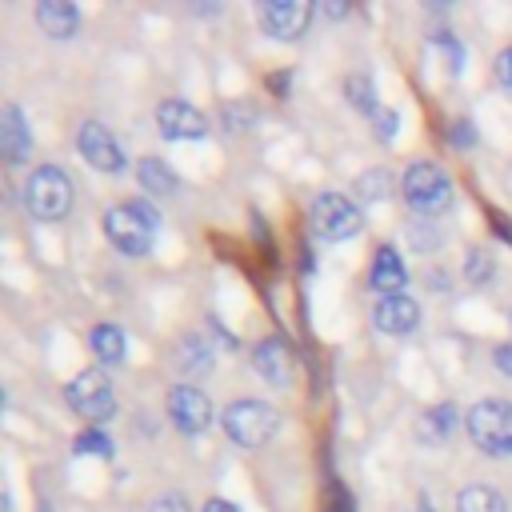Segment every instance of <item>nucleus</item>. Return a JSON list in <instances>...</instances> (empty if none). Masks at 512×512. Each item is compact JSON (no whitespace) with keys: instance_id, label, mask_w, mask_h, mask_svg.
<instances>
[{"instance_id":"1","label":"nucleus","mask_w":512,"mask_h":512,"mask_svg":"<svg viewBox=\"0 0 512 512\" xmlns=\"http://www.w3.org/2000/svg\"><path fill=\"white\" fill-rule=\"evenodd\" d=\"M160 228V212L148 200H132V204H116L104 212V236L116 252L124 256H148L152 236Z\"/></svg>"},{"instance_id":"2","label":"nucleus","mask_w":512,"mask_h":512,"mask_svg":"<svg viewBox=\"0 0 512 512\" xmlns=\"http://www.w3.org/2000/svg\"><path fill=\"white\" fill-rule=\"evenodd\" d=\"M72 200H76V184L56 164H40L24 180V208L36 220H64L72 212Z\"/></svg>"},{"instance_id":"3","label":"nucleus","mask_w":512,"mask_h":512,"mask_svg":"<svg viewBox=\"0 0 512 512\" xmlns=\"http://www.w3.org/2000/svg\"><path fill=\"white\" fill-rule=\"evenodd\" d=\"M464 428H468V440L484 456H512V404L508 400L488 396L472 404L464 416Z\"/></svg>"},{"instance_id":"4","label":"nucleus","mask_w":512,"mask_h":512,"mask_svg":"<svg viewBox=\"0 0 512 512\" xmlns=\"http://www.w3.org/2000/svg\"><path fill=\"white\" fill-rule=\"evenodd\" d=\"M400 196L408 200L412 212L436 216V212H444V208L452 204V180H448V172H444L440 164H432V160H412V164L404 168V176H400Z\"/></svg>"},{"instance_id":"5","label":"nucleus","mask_w":512,"mask_h":512,"mask_svg":"<svg viewBox=\"0 0 512 512\" xmlns=\"http://www.w3.org/2000/svg\"><path fill=\"white\" fill-rule=\"evenodd\" d=\"M220 424H224V432H228L240 448H264V444L276 436V428H280V412H276L268 400L244 396V400H232V404L224 408Z\"/></svg>"},{"instance_id":"6","label":"nucleus","mask_w":512,"mask_h":512,"mask_svg":"<svg viewBox=\"0 0 512 512\" xmlns=\"http://www.w3.org/2000/svg\"><path fill=\"white\" fill-rule=\"evenodd\" d=\"M308 224H312V236H320L328 244H340V240H352L364 228V216H360L356 200H348L340 192H320L308 208Z\"/></svg>"},{"instance_id":"7","label":"nucleus","mask_w":512,"mask_h":512,"mask_svg":"<svg viewBox=\"0 0 512 512\" xmlns=\"http://www.w3.org/2000/svg\"><path fill=\"white\" fill-rule=\"evenodd\" d=\"M64 400H68V408H72L76 416H84L92 428H100V424L116 412L112 384H108V376H104L100 368H84L80 376H72L68 388H64Z\"/></svg>"},{"instance_id":"8","label":"nucleus","mask_w":512,"mask_h":512,"mask_svg":"<svg viewBox=\"0 0 512 512\" xmlns=\"http://www.w3.org/2000/svg\"><path fill=\"white\" fill-rule=\"evenodd\" d=\"M76 148H80V156H84L96 172H108V176L124 172V164H128V156H124V148L116 144V136H112L104 124H96V120H84V124H80Z\"/></svg>"},{"instance_id":"9","label":"nucleus","mask_w":512,"mask_h":512,"mask_svg":"<svg viewBox=\"0 0 512 512\" xmlns=\"http://www.w3.org/2000/svg\"><path fill=\"white\" fill-rule=\"evenodd\" d=\"M260 24L276 40H300L312 24V4L308 0H264L260 4Z\"/></svg>"},{"instance_id":"10","label":"nucleus","mask_w":512,"mask_h":512,"mask_svg":"<svg viewBox=\"0 0 512 512\" xmlns=\"http://www.w3.org/2000/svg\"><path fill=\"white\" fill-rule=\"evenodd\" d=\"M168 420L184 432V436H200L212 424V400L192 388V384H176L168 392Z\"/></svg>"},{"instance_id":"11","label":"nucleus","mask_w":512,"mask_h":512,"mask_svg":"<svg viewBox=\"0 0 512 512\" xmlns=\"http://www.w3.org/2000/svg\"><path fill=\"white\" fill-rule=\"evenodd\" d=\"M252 368L260 372V380L268 388H288L296 380V356H292L288 340H280V336H264L252 348Z\"/></svg>"},{"instance_id":"12","label":"nucleus","mask_w":512,"mask_h":512,"mask_svg":"<svg viewBox=\"0 0 512 512\" xmlns=\"http://www.w3.org/2000/svg\"><path fill=\"white\" fill-rule=\"evenodd\" d=\"M156 124L168 140H204L208 136V116L200 108H192L188 100H160Z\"/></svg>"},{"instance_id":"13","label":"nucleus","mask_w":512,"mask_h":512,"mask_svg":"<svg viewBox=\"0 0 512 512\" xmlns=\"http://www.w3.org/2000/svg\"><path fill=\"white\" fill-rule=\"evenodd\" d=\"M372 324L384 336H408L420 328V304L412 296H384L372 304Z\"/></svg>"},{"instance_id":"14","label":"nucleus","mask_w":512,"mask_h":512,"mask_svg":"<svg viewBox=\"0 0 512 512\" xmlns=\"http://www.w3.org/2000/svg\"><path fill=\"white\" fill-rule=\"evenodd\" d=\"M0 156L8 164H24L32 156V128L16 104H4L0 112Z\"/></svg>"},{"instance_id":"15","label":"nucleus","mask_w":512,"mask_h":512,"mask_svg":"<svg viewBox=\"0 0 512 512\" xmlns=\"http://www.w3.org/2000/svg\"><path fill=\"white\" fill-rule=\"evenodd\" d=\"M368 284L372 292L384 300V296H404V284H408V268L400 260V252L392 244H384L376 256H372V268H368Z\"/></svg>"},{"instance_id":"16","label":"nucleus","mask_w":512,"mask_h":512,"mask_svg":"<svg viewBox=\"0 0 512 512\" xmlns=\"http://www.w3.org/2000/svg\"><path fill=\"white\" fill-rule=\"evenodd\" d=\"M36 24H40L44 36L68 40V36H76V28H80V8L68 4V0H44V4L36 8Z\"/></svg>"},{"instance_id":"17","label":"nucleus","mask_w":512,"mask_h":512,"mask_svg":"<svg viewBox=\"0 0 512 512\" xmlns=\"http://www.w3.org/2000/svg\"><path fill=\"white\" fill-rule=\"evenodd\" d=\"M136 180H140V188L148 192V196H176V188H180V180H176V172L164 164V160H156V156H144L140 164H136Z\"/></svg>"},{"instance_id":"18","label":"nucleus","mask_w":512,"mask_h":512,"mask_svg":"<svg viewBox=\"0 0 512 512\" xmlns=\"http://www.w3.org/2000/svg\"><path fill=\"white\" fill-rule=\"evenodd\" d=\"M88 344H92V352H96L100 364H120L124 352H128V340H124V328L120 324H96L92 336H88Z\"/></svg>"},{"instance_id":"19","label":"nucleus","mask_w":512,"mask_h":512,"mask_svg":"<svg viewBox=\"0 0 512 512\" xmlns=\"http://www.w3.org/2000/svg\"><path fill=\"white\" fill-rule=\"evenodd\" d=\"M456 404H436V408H428L424 412V420H420V440L424 444H444L452 432H456Z\"/></svg>"},{"instance_id":"20","label":"nucleus","mask_w":512,"mask_h":512,"mask_svg":"<svg viewBox=\"0 0 512 512\" xmlns=\"http://www.w3.org/2000/svg\"><path fill=\"white\" fill-rule=\"evenodd\" d=\"M456 512H508V504H504V496H500L496 488H488V484H468V488H460V496H456Z\"/></svg>"},{"instance_id":"21","label":"nucleus","mask_w":512,"mask_h":512,"mask_svg":"<svg viewBox=\"0 0 512 512\" xmlns=\"http://www.w3.org/2000/svg\"><path fill=\"white\" fill-rule=\"evenodd\" d=\"M72 452L76 456H112V440H108V432L104 428H84V432H76V440H72Z\"/></svg>"},{"instance_id":"22","label":"nucleus","mask_w":512,"mask_h":512,"mask_svg":"<svg viewBox=\"0 0 512 512\" xmlns=\"http://www.w3.org/2000/svg\"><path fill=\"white\" fill-rule=\"evenodd\" d=\"M176 364H180L184 372H204V368L212 364V348H208L200 336H188V340L180 344V356H176Z\"/></svg>"},{"instance_id":"23","label":"nucleus","mask_w":512,"mask_h":512,"mask_svg":"<svg viewBox=\"0 0 512 512\" xmlns=\"http://www.w3.org/2000/svg\"><path fill=\"white\" fill-rule=\"evenodd\" d=\"M388 192H392V172L388 168H372V172H364L356 180V196L360 200H384Z\"/></svg>"},{"instance_id":"24","label":"nucleus","mask_w":512,"mask_h":512,"mask_svg":"<svg viewBox=\"0 0 512 512\" xmlns=\"http://www.w3.org/2000/svg\"><path fill=\"white\" fill-rule=\"evenodd\" d=\"M344 92H348V100L360 108V112H368V116H376V88H372V80L368 76H348V84H344Z\"/></svg>"},{"instance_id":"25","label":"nucleus","mask_w":512,"mask_h":512,"mask_svg":"<svg viewBox=\"0 0 512 512\" xmlns=\"http://www.w3.org/2000/svg\"><path fill=\"white\" fill-rule=\"evenodd\" d=\"M492 272H496V260H492V252H484V248H472V252H468V264H464V276H468V284H488V280H492Z\"/></svg>"},{"instance_id":"26","label":"nucleus","mask_w":512,"mask_h":512,"mask_svg":"<svg viewBox=\"0 0 512 512\" xmlns=\"http://www.w3.org/2000/svg\"><path fill=\"white\" fill-rule=\"evenodd\" d=\"M372 128H376V140H392V136H396V128H400V116H396V108H376V116H372Z\"/></svg>"},{"instance_id":"27","label":"nucleus","mask_w":512,"mask_h":512,"mask_svg":"<svg viewBox=\"0 0 512 512\" xmlns=\"http://www.w3.org/2000/svg\"><path fill=\"white\" fill-rule=\"evenodd\" d=\"M148 512H192V504L180 492H160V496H152Z\"/></svg>"},{"instance_id":"28","label":"nucleus","mask_w":512,"mask_h":512,"mask_svg":"<svg viewBox=\"0 0 512 512\" xmlns=\"http://www.w3.org/2000/svg\"><path fill=\"white\" fill-rule=\"evenodd\" d=\"M428 228H432V224H412V228H408V240H412L416 248H432V244H436V232H428Z\"/></svg>"},{"instance_id":"29","label":"nucleus","mask_w":512,"mask_h":512,"mask_svg":"<svg viewBox=\"0 0 512 512\" xmlns=\"http://www.w3.org/2000/svg\"><path fill=\"white\" fill-rule=\"evenodd\" d=\"M492 364L504 372V376H512V340H504V344H496V352H492Z\"/></svg>"},{"instance_id":"30","label":"nucleus","mask_w":512,"mask_h":512,"mask_svg":"<svg viewBox=\"0 0 512 512\" xmlns=\"http://www.w3.org/2000/svg\"><path fill=\"white\" fill-rule=\"evenodd\" d=\"M496 80H500L504 88H512V48H504V52L496 56Z\"/></svg>"},{"instance_id":"31","label":"nucleus","mask_w":512,"mask_h":512,"mask_svg":"<svg viewBox=\"0 0 512 512\" xmlns=\"http://www.w3.org/2000/svg\"><path fill=\"white\" fill-rule=\"evenodd\" d=\"M448 140H452L456 148H468V144H472V124H468V120H456L452 132H448Z\"/></svg>"},{"instance_id":"32","label":"nucleus","mask_w":512,"mask_h":512,"mask_svg":"<svg viewBox=\"0 0 512 512\" xmlns=\"http://www.w3.org/2000/svg\"><path fill=\"white\" fill-rule=\"evenodd\" d=\"M200 512H240V508H236L232 500H220V496H212V500H208Z\"/></svg>"},{"instance_id":"33","label":"nucleus","mask_w":512,"mask_h":512,"mask_svg":"<svg viewBox=\"0 0 512 512\" xmlns=\"http://www.w3.org/2000/svg\"><path fill=\"white\" fill-rule=\"evenodd\" d=\"M324 12H328V16H344V12H348V0H328Z\"/></svg>"},{"instance_id":"34","label":"nucleus","mask_w":512,"mask_h":512,"mask_svg":"<svg viewBox=\"0 0 512 512\" xmlns=\"http://www.w3.org/2000/svg\"><path fill=\"white\" fill-rule=\"evenodd\" d=\"M40 512H52V508H48V504H44V508H40Z\"/></svg>"}]
</instances>
